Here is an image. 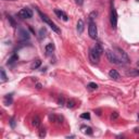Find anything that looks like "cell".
<instances>
[{"instance_id":"d590c367","label":"cell","mask_w":139,"mask_h":139,"mask_svg":"<svg viewBox=\"0 0 139 139\" xmlns=\"http://www.w3.org/2000/svg\"><path fill=\"white\" fill-rule=\"evenodd\" d=\"M137 65H138V66H139V62H138V63H137Z\"/></svg>"},{"instance_id":"836d02e7","label":"cell","mask_w":139,"mask_h":139,"mask_svg":"<svg viewBox=\"0 0 139 139\" xmlns=\"http://www.w3.org/2000/svg\"><path fill=\"white\" fill-rule=\"evenodd\" d=\"M6 1H15V0H6Z\"/></svg>"},{"instance_id":"4dcf8cb0","label":"cell","mask_w":139,"mask_h":139,"mask_svg":"<svg viewBox=\"0 0 139 139\" xmlns=\"http://www.w3.org/2000/svg\"><path fill=\"white\" fill-rule=\"evenodd\" d=\"M76 3H77L78 6H82L84 3V0H76Z\"/></svg>"},{"instance_id":"7a4b0ae2","label":"cell","mask_w":139,"mask_h":139,"mask_svg":"<svg viewBox=\"0 0 139 139\" xmlns=\"http://www.w3.org/2000/svg\"><path fill=\"white\" fill-rule=\"evenodd\" d=\"M110 21H111V25L112 27L116 30V27H118V12H116V10L114 8V5H113V2L111 1V13H110Z\"/></svg>"},{"instance_id":"8d00e7d4","label":"cell","mask_w":139,"mask_h":139,"mask_svg":"<svg viewBox=\"0 0 139 139\" xmlns=\"http://www.w3.org/2000/svg\"><path fill=\"white\" fill-rule=\"evenodd\" d=\"M137 1H139V0H137Z\"/></svg>"},{"instance_id":"f546056e","label":"cell","mask_w":139,"mask_h":139,"mask_svg":"<svg viewBox=\"0 0 139 139\" xmlns=\"http://www.w3.org/2000/svg\"><path fill=\"white\" fill-rule=\"evenodd\" d=\"M58 104H59V105H64V99H63V98H60L59 101H58Z\"/></svg>"},{"instance_id":"3957f363","label":"cell","mask_w":139,"mask_h":139,"mask_svg":"<svg viewBox=\"0 0 139 139\" xmlns=\"http://www.w3.org/2000/svg\"><path fill=\"white\" fill-rule=\"evenodd\" d=\"M107 58H108V60L111 62V63H114V64H123V61L120 59V57H119L115 52H113V51H111V50H108V51H107Z\"/></svg>"},{"instance_id":"5bb4252c","label":"cell","mask_w":139,"mask_h":139,"mask_svg":"<svg viewBox=\"0 0 139 139\" xmlns=\"http://www.w3.org/2000/svg\"><path fill=\"white\" fill-rule=\"evenodd\" d=\"M40 65H41V60L37 59V60H35V61L32 63L31 67H32V70H36V68H38V67L40 66Z\"/></svg>"},{"instance_id":"5b68a950","label":"cell","mask_w":139,"mask_h":139,"mask_svg":"<svg viewBox=\"0 0 139 139\" xmlns=\"http://www.w3.org/2000/svg\"><path fill=\"white\" fill-rule=\"evenodd\" d=\"M100 57H101V54L98 53L94 48L90 49V51H89V60L92 62V63L97 64L98 62H99V60H100Z\"/></svg>"},{"instance_id":"30bf717a","label":"cell","mask_w":139,"mask_h":139,"mask_svg":"<svg viewBox=\"0 0 139 139\" xmlns=\"http://www.w3.org/2000/svg\"><path fill=\"white\" fill-rule=\"evenodd\" d=\"M77 32H78V34H82V33L84 32V28H85V23H84V21L80 19V20H78V22H77Z\"/></svg>"},{"instance_id":"4fadbf2b","label":"cell","mask_w":139,"mask_h":139,"mask_svg":"<svg viewBox=\"0 0 139 139\" xmlns=\"http://www.w3.org/2000/svg\"><path fill=\"white\" fill-rule=\"evenodd\" d=\"M32 124H33V126H35V127H39V126H40L41 122H40V119L38 118L37 115H36L35 118L32 120Z\"/></svg>"},{"instance_id":"603a6c76","label":"cell","mask_w":139,"mask_h":139,"mask_svg":"<svg viewBox=\"0 0 139 139\" xmlns=\"http://www.w3.org/2000/svg\"><path fill=\"white\" fill-rule=\"evenodd\" d=\"M38 135H39L40 138H43V137L46 136V129H45V128H40V129L38 130Z\"/></svg>"},{"instance_id":"e575fe53","label":"cell","mask_w":139,"mask_h":139,"mask_svg":"<svg viewBox=\"0 0 139 139\" xmlns=\"http://www.w3.org/2000/svg\"><path fill=\"white\" fill-rule=\"evenodd\" d=\"M138 122H139V113H138Z\"/></svg>"},{"instance_id":"1f68e13d","label":"cell","mask_w":139,"mask_h":139,"mask_svg":"<svg viewBox=\"0 0 139 139\" xmlns=\"http://www.w3.org/2000/svg\"><path fill=\"white\" fill-rule=\"evenodd\" d=\"M41 84H39V83H37V84H36V88H37V89H41Z\"/></svg>"},{"instance_id":"cb8c5ba5","label":"cell","mask_w":139,"mask_h":139,"mask_svg":"<svg viewBox=\"0 0 139 139\" xmlns=\"http://www.w3.org/2000/svg\"><path fill=\"white\" fill-rule=\"evenodd\" d=\"M80 118L84 119V120H90V113H88V112L83 113V114L80 115Z\"/></svg>"},{"instance_id":"9c48e42d","label":"cell","mask_w":139,"mask_h":139,"mask_svg":"<svg viewBox=\"0 0 139 139\" xmlns=\"http://www.w3.org/2000/svg\"><path fill=\"white\" fill-rule=\"evenodd\" d=\"M109 76H110V78H112V79H114V80H119L121 78L119 72L116 71V70H111V71L109 72Z\"/></svg>"},{"instance_id":"52a82bcc","label":"cell","mask_w":139,"mask_h":139,"mask_svg":"<svg viewBox=\"0 0 139 139\" xmlns=\"http://www.w3.org/2000/svg\"><path fill=\"white\" fill-rule=\"evenodd\" d=\"M115 50L119 52L118 56L120 57V59L123 61V63H128V62H129V59H128V56L126 54L125 51H124L123 49H121V48H115Z\"/></svg>"},{"instance_id":"d6986e66","label":"cell","mask_w":139,"mask_h":139,"mask_svg":"<svg viewBox=\"0 0 139 139\" xmlns=\"http://www.w3.org/2000/svg\"><path fill=\"white\" fill-rule=\"evenodd\" d=\"M17 59H19V57H17L16 54H13V56L11 57L10 59L8 60V65H9V64H13V63H15V62L17 61Z\"/></svg>"},{"instance_id":"d6a6232c","label":"cell","mask_w":139,"mask_h":139,"mask_svg":"<svg viewBox=\"0 0 139 139\" xmlns=\"http://www.w3.org/2000/svg\"><path fill=\"white\" fill-rule=\"evenodd\" d=\"M135 133H139V128H135Z\"/></svg>"},{"instance_id":"83f0119b","label":"cell","mask_w":139,"mask_h":139,"mask_svg":"<svg viewBox=\"0 0 139 139\" xmlns=\"http://www.w3.org/2000/svg\"><path fill=\"white\" fill-rule=\"evenodd\" d=\"M119 118V113L118 112H113L111 114V120H116Z\"/></svg>"},{"instance_id":"8fae6325","label":"cell","mask_w":139,"mask_h":139,"mask_svg":"<svg viewBox=\"0 0 139 139\" xmlns=\"http://www.w3.org/2000/svg\"><path fill=\"white\" fill-rule=\"evenodd\" d=\"M20 38L22 40H26L30 39V34L25 31V30H20Z\"/></svg>"},{"instance_id":"e0dca14e","label":"cell","mask_w":139,"mask_h":139,"mask_svg":"<svg viewBox=\"0 0 139 139\" xmlns=\"http://www.w3.org/2000/svg\"><path fill=\"white\" fill-rule=\"evenodd\" d=\"M5 103L7 105H9L12 103V94H10V95H7V96L5 97Z\"/></svg>"},{"instance_id":"4316f807","label":"cell","mask_w":139,"mask_h":139,"mask_svg":"<svg viewBox=\"0 0 139 139\" xmlns=\"http://www.w3.org/2000/svg\"><path fill=\"white\" fill-rule=\"evenodd\" d=\"M10 125H11V127H12V128H14V127H15V119H14V118H11V119H10Z\"/></svg>"},{"instance_id":"ba28073f","label":"cell","mask_w":139,"mask_h":139,"mask_svg":"<svg viewBox=\"0 0 139 139\" xmlns=\"http://www.w3.org/2000/svg\"><path fill=\"white\" fill-rule=\"evenodd\" d=\"M54 13L57 14V16H58V17H60V19H62L63 21H65V22H67V21H68V16L66 15V13L63 12L62 10L56 9V10H54Z\"/></svg>"},{"instance_id":"8992f818","label":"cell","mask_w":139,"mask_h":139,"mask_svg":"<svg viewBox=\"0 0 139 139\" xmlns=\"http://www.w3.org/2000/svg\"><path fill=\"white\" fill-rule=\"evenodd\" d=\"M17 15H19L21 19H31V17L33 16V12H32L31 9L24 8V9H22L19 13H17Z\"/></svg>"},{"instance_id":"ffe728a7","label":"cell","mask_w":139,"mask_h":139,"mask_svg":"<svg viewBox=\"0 0 139 139\" xmlns=\"http://www.w3.org/2000/svg\"><path fill=\"white\" fill-rule=\"evenodd\" d=\"M94 49L96 50L99 54H102V52H103V49H102V47L100 46V43H96V45H95V47H94Z\"/></svg>"},{"instance_id":"9a60e30c","label":"cell","mask_w":139,"mask_h":139,"mask_svg":"<svg viewBox=\"0 0 139 139\" xmlns=\"http://www.w3.org/2000/svg\"><path fill=\"white\" fill-rule=\"evenodd\" d=\"M54 48H56V47H54V45H53L52 42H50V43H47V45H46V51H47V52H48V53L53 52Z\"/></svg>"},{"instance_id":"f1b7e54d","label":"cell","mask_w":139,"mask_h":139,"mask_svg":"<svg viewBox=\"0 0 139 139\" xmlns=\"http://www.w3.org/2000/svg\"><path fill=\"white\" fill-rule=\"evenodd\" d=\"M39 34H40V38H43L46 35V30H43V28H41V30L39 31Z\"/></svg>"},{"instance_id":"6da1fadb","label":"cell","mask_w":139,"mask_h":139,"mask_svg":"<svg viewBox=\"0 0 139 139\" xmlns=\"http://www.w3.org/2000/svg\"><path fill=\"white\" fill-rule=\"evenodd\" d=\"M38 11V14H39V15H40V17H41V20L43 21V22H45V23H47V24H48L49 25V26H50V28H51V30H52L53 32H56V33H58V34H60V33H61V31H60V28L59 27H58L57 26V25L56 24H54L53 23V22L52 21H51V19H50V17L48 16V15H46V14L45 13H42L41 12V11H40V10H37Z\"/></svg>"},{"instance_id":"2e32d148","label":"cell","mask_w":139,"mask_h":139,"mask_svg":"<svg viewBox=\"0 0 139 139\" xmlns=\"http://www.w3.org/2000/svg\"><path fill=\"white\" fill-rule=\"evenodd\" d=\"M82 129L84 131V134H86V135H92V133H94L92 129L88 126H82Z\"/></svg>"},{"instance_id":"7402d4cb","label":"cell","mask_w":139,"mask_h":139,"mask_svg":"<svg viewBox=\"0 0 139 139\" xmlns=\"http://www.w3.org/2000/svg\"><path fill=\"white\" fill-rule=\"evenodd\" d=\"M87 87H88V89H90V90H96V89H98V85L96 83H89L88 85H87Z\"/></svg>"},{"instance_id":"44dd1931","label":"cell","mask_w":139,"mask_h":139,"mask_svg":"<svg viewBox=\"0 0 139 139\" xmlns=\"http://www.w3.org/2000/svg\"><path fill=\"white\" fill-rule=\"evenodd\" d=\"M76 105V102L74 101V100H67L66 101V107L68 108V109H73Z\"/></svg>"},{"instance_id":"484cf974","label":"cell","mask_w":139,"mask_h":139,"mask_svg":"<svg viewBox=\"0 0 139 139\" xmlns=\"http://www.w3.org/2000/svg\"><path fill=\"white\" fill-rule=\"evenodd\" d=\"M8 20H9V22H10V23H11V25H12V26L13 27H16V23H15V21H14L13 20V17L12 16H8Z\"/></svg>"},{"instance_id":"ac0fdd59","label":"cell","mask_w":139,"mask_h":139,"mask_svg":"<svg viewBox=\"0 0 139 139\" xmlns=\"http://www.w3.org/2000/svg\"><path fill=\"white\" fill-rule=\"evenodd\" d=\"M127 75L128 76H139V70H130V71L127 72Z\"/></svg>"},{"instance_id":"7c38bea8","label":"cell","mask_w":139,"mask_h":139,"mask_svg":"<svg viewBox=\"0 0 139 139\" xmlns=\"http://www.w3.org/2000/svg\"><path fill=\"white\" fill-rule=\"evenodd\" d=\"M49 119H50V121H52L53 123H58V124H60V123H62L61 121H62V119L60 118V116H56V115H49Z\"/></svg>"},{"instance_id":"277c9868","label":"cell","mask_w":139,"mask_h":139,"mask_svg":"<svg viewBox=\"0 0 139 139\" xmlns=\"http://www.w3.org/2000/svg\"><path fill=\"white\" fill-rule=\"evenodd\" d=\"M88 34L89 37L92 39H97L98 37V30H97V25L92 20H89V26H88Z\"/></svg>"},{"instance_id":"d4e9b609","label":"cell","mask_w":139,"mask_h":139,"mask_svg":"<svg viewBox=\"0 0 139 139\" xmlns=\"http://www.w3.org/2000/svg\"><path fill=\"white\" fill-rule=\"evenodd\" d=\"M0 74H1V80H2V82H6V80H7V75H6L5 70H3V68H1V71H0Z\"/></svg>"}]
</instances>
